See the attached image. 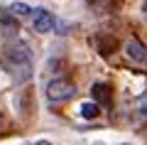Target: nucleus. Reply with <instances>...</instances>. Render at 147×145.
I'll return each instance as SVG.
<instances>
[{
  "label": "nucleus",
  "mask_w": 147,
  "mask_h": 145,
  "mask_svg": "<svg viewBox=\"0 0 147 145\" xmlns=\"http://www.w3.org/2000/svg\"><path fill=\"white\" fill-rule=\"evenodd\" d=\"M0 62L7 71L15 74V81H27L32 76V52L27 42H12L3 49Z\"/></svg>",
  "instance_id": "nucleus-1"
},
{
  "label": "nucleus",
  "mask_w": 147,
  "mask_h": 145,
  "mask_svg": "<svg viewBox=\"0 0 147 145\" xmlns=\"http://www.w3.org/2000/svg\"><path fill=\"white\" fill-rule=\"evenodd\" d=\"M76 93V84L69 81V79H52L47 86V99L52 103H61V101H69Z\"/></svg>",
  "instance_id": "nucleus-2"
},
{
  "label": "nucleus",
  "mask_w": 147,
  "mask_h": 145,
  "mask_svg": "<svg viewBox=\"0 0 147 145\" xmlns=\"http://www.w3.org/2000/svg\"><path fill=\"white\" fill-rule=\"evenodd\" d=\"M91 96H93V101L98 106H110L113 103V88H110L108 84H103V81H98V84L91 86Z\"/></svg>",
  "instance_id": "nucleus-3"
},
{
  "label": "nucleus",
  "mask_w": 147,
  "mask_h": 145,
  "mask_svg": "<svg viewBox=\"0 0 147 145\" xmlns=\"http://www.w3.org/2000/svg\"><path fill=\"white\" fill-rule=\"evenodd\" d=\"M54 25H57V20H54V15L49 10H37L34 22H32L34 32H49V30H54Z\"/></svg>",
  "instance_id": "nucleus-4"
},
{
  "label": "nucleus",
  "mask_w": 147,
  "mask_h": 145,
  "mask_svg": "<svg viewBox=\"0 0 147 145\" xmlns=\"http://www.w3.org/2000/svg\"><path fill=\"white\" fill-rule=\"evenodd\" d=\"M125 54L132 59V62H137V64H142L147 59V49H145V44H142L140 39H127V44H125Z\"/></svg>",
  "instance_id": "nucleus-5"
},
{
  "label": "nucleus",
  "mask_w": 147,
  "mask_h": 145,
  "mask_svg": "<svg viewBox=\"0 0 147 145\" xmlns=\"http://www.w3.org/2000/svg\"><path fill=\"white\" fill-rule=\"evenodd\" d=\"M0 25L5 27L7 32H17L20 30V22H17V17L12 15L10 10H0Z\"/></svg>",
  "instance_id": "nucleus-6"
},
{
  "label": "nucleus",
  "mask_w": 147,
  "mask_h": 145,
  "mask_svg": "<svg viewBox=\"0 0 147 145\" xmlns=\"http://www.w3.org/2000/svg\"><path fill=\"white\" fill-rule=\"evenodd\" d=\"M79 111H81V116H84V118H98L100 106L96 103V101H86V103L79 106Z\"/></svg>",
  "instance_id": "nucleus-7"
},
{
  "label": "nucleus",
  "mask_w": 147,
  "mask_h": 145,
  "mask_svg": "<svg viewBox=\"0 0 147 145\" xmlns=\"http://www.w3.org/2000/svg\"><path fill=\"white\" fill-rule=\"evenodd\" d=\"M10 12H12L15 17H27L32 10H30V5H25V3H12V5H10Z\"/></svg>",
  "instance_id": "nucleus-8"
}]
</instances>
